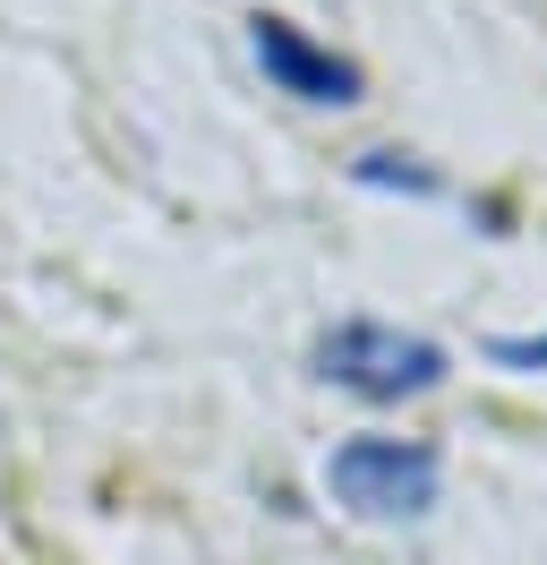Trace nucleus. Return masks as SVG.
Masks as SVG:
<instances>
[{
  "instance_id": "nucleus-1",
  "label": "nucleus",
  "mask_w": 547,
  "mask_h": 565,
  "mask_svg": "<svg viewBox=\"0 0 547 565\" xmlns=\"http://www.w3.org/2000/svg\"><path fill=\"white\" fill-rule=\"evenodd\" d=\"M308 369H317L325 386L360 394V403H410V394L444 386V343L403 334V326H385V318H334L317 334Z\"/></svg>"
},
{
  "instance_id": "nucleus-2",
  "label": "nucleus",
  "mask_w": 547,
  "mask_h": 565,
  "mask_svg": "<svg viewBox=\"0 0 547 565\" xmlns=\"http://www.w3.org/2000/svg\"><path fill=\"white\" fill-rule=\"evenodd\" d=\"M325 489L360 523H419V514H437L444 462L419 437H351V446L325 455Z\"/></svg>"
},
{
  "instance_id": "nucleus-3",
  "label": "nucleus",
  "mask_w": 547,
  "mask_h": 565,
  "mask_svg": "<svg viewBox=\"0 0 547 565\" xmlns=\"http://www.w3.org/2000/svg\"><path fill=\"white\" fill-rule=\"evenodd\" d=\"M248 52H257V70L274 77V95H300V104H360V61H342L325 52L317 35H300L291 18H257L248 26Z\"/></svg>"
},
{
  "instance_id": "nucleus-4",
  "label": "nucleus",
  "mask_w": 547,
  "mask_h": 565,
  "mask_svg": "<svg viewBox=\"0 0 547 565\" xmlns=\"http://www.w3.org/2000/svg\"><path fill=\"white\" fill-rule=\"evenodd\" d=\"M360 180H368V189H410V198H437V172H410L403 154H368V163H360Z\"/></svg>"
},
{
  "instance_id": "nucleus-5",
  "label": "nucleus",
  "mask_w": 547,
  "mask_h": 565,
  "mask_svg": "<svg viewBox=\"0 0 547 565\" xmlns=\"http://www.w3.org/2000/svg\"><path fill=\"white\" fill-rule=\"evenodd\" d=\"M496 369H547V334H487Z\"/></svg>"
}]
</instances>
